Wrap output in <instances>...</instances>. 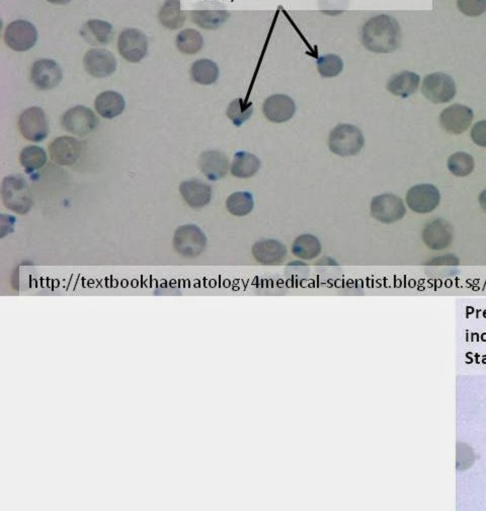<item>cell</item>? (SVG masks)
<instances>
[{
    "label": "cell",
    "mask_w": 486,
    "mask_h": 511,
    "mask_svg": "<svg viewBox=\"0 0 486 511\" xmlns=\"http://www.w3.org/2000/svg\"><path fill=\"white\" fill-rule=\"evenodd\" d=\"M318 73L323 77H334L344 69V62L334 54H327L318 60Z\"/></svg>",
    "instance_id": "34"
},
{
    "label": "cell",
    "mask_w": 486,
    "mask_h": 511,
    "mask_svg": "<svg viewBox=\"0 0 486 511\" xmlns=\"http://www.w3.org/2000/svg\"><path fill=\"white\" fill-rule=\"evenodd\" d=\"M207 237L199 226L186 224L177 227L173 235V248L186 259H195L205 251Z\"/></svg>",
    "instance_id": "4"
},
{
    "label": "cell",
    "mask_w": 486,
    "mask_h": 511,
    "mask_svg": "<svg viewBox=\"0 0 486 511\" xmlns=\"http://www.w3.org/2000/svg\"><path fill=\"white\" fill-rule=\"evenodd\" d=\"M191 77L197 84H202V86H210L218 79V65L210 59L197 60L191 68Z\"/></svg>",
    "instance_id": "25"
},
{
    "label": "cell",
    "mask_w": 486,
    "mask_h": 511,
    "mask_svg": "<svg viewBox=\"0 0 486 511\" xmlns=\"http://www.w3.org/2000/svg\"><path fill=\"white\" fill-rule=\"evenodd\" d=\"M364 144L363 133L351 124H340L331 130L329 146L331 153L340 157H353L362 151Z\"/></svg>",
    "instance_id": "3"
},
{
    "label": "cell",
    "mask_w": 486,
    "mask_h": 511,
    "mask_svg": "<svg viewBox=\"0 0 486 511\" xmlns=\"http://www.w3.org/2000/svg\"><path fill=\"white\" fill-rule=\"evenodd\" d=\"M458 8L468 17H478L486 12V0H460Z\"/></svg>",
    "instance_id": "36"
},
{
    "label": "cell",
    "mask_w": 486,
    "mask_h": 511,
    "mask_svg": "<svg viewBox=\"0 0 486 511\" xmlns=\"http://www.w3.org/2000/svg\"><path fill=\"white\" fill-rule=\"evenodd\" d=\"M407 213L403 201L393 194H382L374 197L371 202V214L375 220L390 224L402 220Z\"/></svg>",
    "instance_id": "7"
},
{
    "label": "cell",
    "mask_w": 486,
    "mask_h": 511,
    "mask_svg": "<svg viewBox=\"0 0 486 511\" xmlns=\"http://www.w3.org/2000/svg\"><path fill=\"white\" fill-rule=\"evenodd\" d=\"M199 168L208 180L218 181L226 176L229 160L221 151H204L199 157Z\"/></svg>",
    "instance_id": "18"
},
{
    "label": "cell",
    "mask_w": 486,
    "mask_h": 511,
    "mask_svg": "<svg viewBox=\"0 0 486 511\" xmlns=\"http://www.w3.org/2000/svg\"><path fill=\"white\" fill-rule=\"evenodd\" d=\"M262 111L268 120L273 123H284L293 118L296 112V105L286 95H273L266 99L262 106Z\"/></svg>",
    "instance_id": "16"
},
{
    "label": "cell",
    "mask_w": 486,
    "mask_h": 511,
    "mask_svg": "<svg viewBox=\"0 0 486 511\" xmlns=\"http://www.w3.org/2000/svg\"><path fill=\"white\" fill-rule=\"evenodd\" d=\"M292 252L297 258L312 260L321 253V244L318 238L312 235H303L293 242Z\"/></svg>",
    "instance_id": "28"
},
{
    "label": "cell",
    "mask_w": 486,
    "mask_h": 511,
    "mask_svg": "<svg viewBox=\"0 0 486 511\" xmlns=\"http://www.w3.org/2000/svg\"><path fill=\"white\" fill-rule=\"evenodd\" d=\"M179 192L186 204L194 209L205 207L212 199V188L197 179L182 182Z\"/></svg>",
    "instance_id": "17"
},
{
    "label": "cell",
    "mask_w": 486,
    "mask_h": 511,
    "mask_svg": "<svg viewBox=\"0 0 486 511\" xmlns=\"http://www.w3.org/2000/svg\"><path fill=\"white\" fill-rule=\"evenodd\" d=\"M253 255L258 263L277 265L282 263L287 255L285 246L275 240H262L253 247Z\"/></svg>",
    "instance_id": "20"
},
{
    "label": "cell",
    "mask_w": 486,
    "mask_h": 511,
    "mask_svg": "<svg viewBox=\"0 0 486 511\" xmlns=\"http://www.w3.org/2000/svg\"><path fill=\"white\" fill-rule=\"evenodd\" d=\"M474 114L472 109L465 105L450 106L443 110L440 115V126L451 134H462L470 127Z\"/></svg>",
    "instance_id": "15"
},
{
    "label": "cell",
    "mask_w": 486,
    "mask_h": 511,
    "mask_svg": "<svg viewBox=\"0 0 486 511\" xmlns=\"http://www.w3.org/2000/svg\"><path fill=\"white\" fill-rule=\"evenodd\" d=\"M1 197L6 207L15 213L27 214L32 206V196L29 185L21 176L4 177Z\"/></svg>",
    "instance_id": "2"
},
{
    "label": "cell",
    "mask_w": 486,
    "mask_h": 511,
    "mask_svg": "<svg viewBox=\"0 0 486 511\" xmlns=\"http://www.w3.org/2000/svg\"><path fill=\"white\" fill-rule=\"evenodd\" d=\"M62 79V69L52 59L37 60L30 69V80L39 90H52L59 86Z\"/></svg>",
    "instance_id": "12"
},
{
    "label": "cell",
    "mask_w": 486,
    "mask_h": 511,
    "mask_svg": "<svg viewBox=\"0 0 486 511\" xmlns=\"http://www.w3.org/2000/svg\"><path fill=\"white\" fill-rule=\"evenodd\" d=\"M175 45L182 53L194 55L203 48L204 39L196 30L186 29L177 35Z\"/></svg>",
    "instance_id": "30"
},
{
    "label": "cell",
    "mask_w": 486,
    "mask_h": 511,
    "mask_svg": "<svg viewBox=\"0 0 486 511\" xmlns=\"http://www.w3.org/2000/svg\"><path fill=\"white\" fill-rule=\"evenodd\" d=\"M47 153L42 147L30 145L25 147L19 155L21 166L29 173L40 170L47 162Z\"/></svg>",
    "instance_id": "31"
},
{
    "label": "cell",
    "mask_w": 486,
    "mask_h": 511,
    "mask_svg": "<svg viewBox=\"0 0 486 511\" xmlns=\"http://www.w3.org/2000/svg\"><path fill=\"white\" fill-rule=\"evenodd\" d=\"M80 35L91 45L108 44L112 41L114 31L108 21L90 19L82 26Z\"/></svg>",
    "instance_id": "23"
},
{
    "label": "cell",
    "mask_w": 486,
    "mask_h": 511,
    "mask_svg": "<svg viewBox=\"0 0 486 511\" xmlns=\"http://www.w3.org/2000/svg\"><path fill=\"white\" fill-rule=\"evenodd\" d=\"M61 125L69 133L86 136L99 125L95 113L84 106H76L65 113L61 119Z\"/></svg>",
    "instance_id": "9"
},
{
    "label": "cell",
    "mask_w": 486,
    "mask_h": 511,
    "mask_svg": "<svg viewBox=\"0 0 486 511\" xmlns=\"http://www.w3.org/2000/svg\"><path fill=\"white\" fill-rule=\"evenodd\" d=\"M118 49L122 57L131 64H137L146 56L148 39L139 30H125L119 36Z\"/></svg>",
    "instance_id": "10"
},
{
    "label": "cell",
    "mask_w": 486,
    "mask_h": 511,
    "mask_svg": "<svg viewBox=\"0 0 486 511\" xmlns=\"http://www.w3.org/2000/svg\"><path fill=\"white\" fill-rule=\"evenodd\" d=\"M19 127L21 135L32 142H42L49 133L47 117L40 107H30L21 113Z\"/></svg>",
    "instance_id": "8"
},
{
    "label": "cell",
    "mask_w": 486,
    "mask_h": 511,
    "mask_svg": "<svg viewBox=\"0 0 486 511\" xmlns=\"http://www.w3.org/2000/svg\"><path fill=\"white\" fill-rule=\"evenodd\" d=\"M422 239L429 249L442 250L452 242V226L446 220H434L425 225Z\"/></svg>",
    "instance_id": "19"
},
{
    "label": "cell",
    "mask_w": 486,
    "mask_h": 511,
    "mask_svg": "<svg viewBox=\"0 0 486 511\" xmlns=\"http://www.w3.org/2000/svg\"><path fill=\"white\" fill-rule=\"evenodd\" d=\"M38 40L36 27L25 19H17L6 27L4 41L10 49L25 52L32 49Z\"/></svg>",
    "instance_id": "6"
},
{
    "label": "cell",
    "mask_w": 486,
    "mask_h": 511,
    "mask_svg": "<svg viewBox=\"0 0 486 511\" xmlns=\"http://www.w3.org/2000/svg\"><path fill=\"white\" fill-rule=\"evenodd\" d=\"M160 23L169 30H177L184 25L186 15L181 10V2L166 1L158 14Z\"/></svg>",
    "instance_id": "26"
},
{
    "label": "cell",
    "mask_w": 486,
    "mask_h": 511,
    "mask_svg": "<svg viewBox=\"0 0 486 511\" xmlns=\"http://www.w3.org/2000/svg\"><path fill=\"white\" fill-rule=\"evenodd\" d=\"M84 64L86 73L97 79L108 77L117 69L116 57L106 49L88 50L84 55Z\"/></svg>",
    "instance_id": "14"
},
{
    "label": "cell",
    "mask_w": 486,
    "mask_h": 511,
    "mask_svg": "<svg viewBox=\"0 0 486 511\" xmlns=\"http://www.w3.org/2000/svg\"><path fill=\"white\" fill-rule=\"evenodd\" d=\"M86 144L70 136L56 138L49 146L50 157L60 166L75 164L84 153Z\"/></svg>",
    "instance_id": "13"
},
{
    "label": "cell",
    "mask_w": 486,
    "mask_h": 511,
    "mask_svg": "<svg viewBox=\"0 0 486 511\" xmlns=\"http://www.w3.org/2000/svg\"><path fill=\"white\" fill-rule=\"evenodd\" d=\"M260 168V160L253 153L240 151L234 155L231 164L232 176L247 179L255 176Z\"/></svg>",
    "instance_id": "24"
},
{
    "label": "cell",
    "mask_w": 486,
    "mask_h": 511,
    "mask_svg": "<svg viewBox=\"0 0 486 511\" xmlns=\"http://www.w3.org/2000/svg\"><path fill=\"white\" fill-rule=\"evenodd\" d=\"M253 206H255V201H253V195L249 192H235L227 198L228 211L232 215L238 216V218L251 213Z\"/></svg>",
    "instance_id": "29"
},
{
    "label": "cell",
    "mask_w": 486,
    "mask_h": 511,
    "mask_svg": "<svg viewBox=\"0 0 486 511\" xmlns=\"http://www.w3.org/2000/svg\"><path fill=\"white\" fill-rule=\"evenodd\" d=\"M471 138L475 144L486 147V120L479 121L473 126Z\"/></svg>",
    "instance_id": "37"
},
{
    "label": "cell",
    "mask_w": 486,
    "mask_h": 511,
    "mask_svg": "<svg viewBox=\"0 0 486 511\" xmlns=\"http://www.w3.org/2000/svg\"><path fill=\"white\" fill-rule=\"evenodd\" d=\"M475 462V454L469 445L464 443L457 445V470L465 471Z\"/></svg>",
    "instance_id": "35"
},
{
    "label": "cell",
    "mask_w": 486,
    "mask_h": 511,
    "mask_svg": "<svg viewBox=\"0 0 486 511\" xmlns=\"http://www.w3.org/2000/svg\"><path fill=\"white\" fill-rule=\"evenodd\" d=\"M230 14L226 10H195L192 21L205 30H216L226 23Z\"/></svg>",
    "instance_id": "27"
},
{
    "label": "cell",
    "mask_w": 486,
    "mask_h": 511,
    "mask_svg": "<svg viewBox=\"0 0 486 511\" xmlns=\"http://www.w3.org/2000/svg\"><path fill=\"white\" fill-rule=\"evenodd\" d=\"M420 82V75L411 71H402V73L393 75L389 79L387 90L393 96L407 99L418 90Z\"/></svg>",
    "instance_id": "22"
},
{
    "label": "cell",
    "mask_w": 486,
    "mask_h": 511,
    "mask_svg": "<svg viewBox=\"0 0 486 511\" xmlns=\"http://www.w3.org/2000/svg\"><path fill=\"white\" fill-rule=\"evenodd\" d=\"M456 92L455 80L446 73H431L422 82V95L434 104L449 103L454 99Z\"/></svg>",
    "instance_id": "5"
},
{
    "label": "cell",
    "mask_w": 486,
    "mask_h": 511,
    "mask_svg": "<svg viewBox=\"0 0 486 511\" xmlns=\"http://www.w3.org/2000/svg\"><path fill=\"white\" fill-rule=\"evenodd\" d=\"M479 204L486 213V189L481 192L480 196H479Z\"/></svg>",
    "instance_id": "38"
},
{
    "label": "cell",
    "mask_w": 486,
    "mask_h": 511,
    "mask_svg": "<svg viewBox=\"0 0 486 511\" xmlns=\"http://www.w3.org/2000/svg\"><path fill=\"white\" fill-rule=\"evenodd\" d=\"M126 107L125 99L119 93L106 90L97 97L95 108L103 118L114 119L120 116Z\"/></svg>",
    "instance_id": "21"
},
{
    "label": "cell",
    "mask_w": 486,
    "mask_h": 511,
    "mask_svg": "<svg viewBox=\"0 0 486 511\" xmlns=\"http://www.w3.org/2000/svg\"><path fill=\"white\" fill-rule=\"evenodd\" d=\"M253 113V103H247L244 99H234L231 103L229 104L227 108V117L231 120L235 126H242L245 121L249 120L251 118V115Z\"/></svg>",
    "instance_id": "32"
},
{
    "label": "cell",
    "mask_w": 486,
    "mask_h": 511,
    "mask_svg": "<svg viewBox=\"0 0 486 511\" xmlns=\"http://www.w3.org/2000/svg\"><path fill=\"white\" fill-rule=\"evenodd\" d=\"M401 28L394 17L379 15L369 19L362 29V43L373 53L388 54L401 43Z\"/></svg>",
    "instance_id": "1"
},
{
    "label": "cell",
    "mask_w": 486,
    "mask_h": 511,
    "mask_svg": "<svg viewBox=\"0 0 486 511\" xmlns=\"http://www.w3.org/2000/svg\"><path fill=\"white\" fill-rule=\"evenodd\" d=\"M439 189L431 184H420L410 188L407 195V203L416 213H429L440 204Z\"/></svg>",
    "instance_id": "11"
},
{
    "label": "cell",
    "mask_w": 486,
    "mask_h": 511,
    "mask_svg": "<svg viewBox=\"0 0 486 511\" xmlns=\"http://www.w3.org/2000/svg\"><path fill=\"white\" fill-rule=\"evenodd\" d=\"M448 168L456 177H467L473 172L474 160L466 153H456L448 160Z\"/></svg>",
    "instance_id": "33"
}]
</instances>
